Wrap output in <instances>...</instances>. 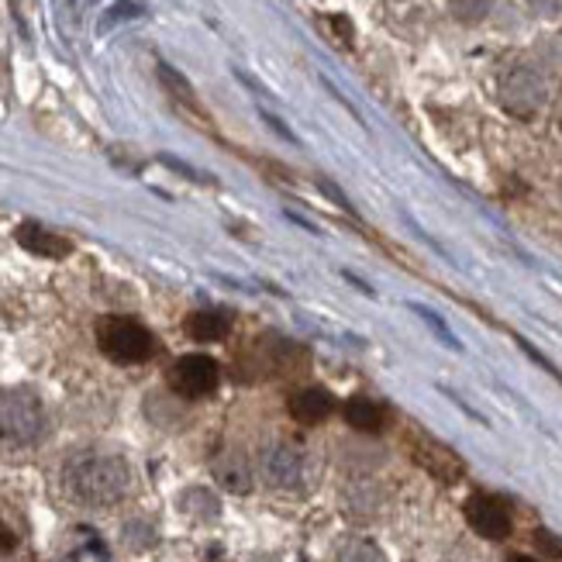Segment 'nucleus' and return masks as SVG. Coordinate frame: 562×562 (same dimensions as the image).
<instances>
[{
  "label": "nucleus",
  "mask_w": 562,
  "mask_h": 562,
  "mask_svg": "<svg viewBox=\"0 0 562 562\" xmlns=\"http://www.w3.org/2000/svg\"><path fill=\"white\" fill-rule=\"evenodd\" d=\"M467 521L476 535H483V539H507L510 535V507L501 501V497H491V494H476L470 497L467 504Z\"/></svg>",
  "instance_id": "7"
},
{
  "label": "nucleus",
  "mask_w": 562,
  "mask_h": 562,
  "mask_svg": "<svg viewBox=\"0 0 562 562\" xmlns=\"http://www.w3.org/2000/svg\"><path fill=\"white\" fill-rule=\"evenodd\" d=\"M346 422L356 428V431H366V435H373V431H383L386 422H390V414L383 404L376 401H366V397H352L346 404Z\"/></svg>",
  "instance_id": "11"
},
{
  "label": "nucleus",
  "mask_w": 562,
  "mask_h": 562,
  "mask_svg": "<svg viewBox=\"0 0 562 562\" xmlns=\"http://www.w3.org/2000/svg\"><path fill=\"white\" fill-rule=\"evenodd\" d=\"M214 476L222 480V486H225V491H232V494H249L252 491V470H249V462L241 459L238 452H228V456L217 459Z\"/></svg>",
  "instance_id": "12"
},
{
  "label": "nucleus",
  "mask_w": 562,
  "mask_h": 562,
  "mask_svg": "<svg viewBox=\"0 0 562 562\" xmlns=\"http://www.w3.org/2000/svg\"><path fill=\"white\" fill-rule=\"evenodd\" d=\"M232 322L222 311H198L187 317V335L193 341H222L228 335Z\"/></svg>",
  "instance_id": "13"
},
{
  "label": "nucleus",
  "mask_w": 562,
  "mask_h": 562,
  "mask_svg": "<svg viewBox=\"0 0 562 562\" xmlns=\"http://www.w3.org/2000/svg\"><path fill=\"white\" fill-rule=\"evenodd\" d=\"M66 494L83 507H111L128 494L132 470L128 462L114 452H77L63 467Z\"/></svg>",
  "instance_id": "1"
},
{
  "label": "nucleus",
  "mask_w": 562,
  "mask_h": 562,
  "mask_svg": "<svg viewBox=\"0 0 562 562\" xmlns=\"http://www.w3.org/2000/svg\"><path fill=\"white\" fill-rule=\"evenodd\" d=\"M501 101L510 114H535L546 104V80L531 66H510L501 77Z\"/></svg>",
  "instance_id": "4"
},
{
  "label": "nucleus",
  "mask_w": 562,
  "mask_h": 562,
  "mask_svg": "<svg viewBox=\"0 0 562 562\" xmlns=\"http://www.w3.org/2000/svg\"><path fill=\"white\" fill-rule=\"evenodd\" d=\"M14 238H18V246H21V249H29V252H35V256H45V259H63V256H69V249H72L63 235L48 232V228H42V225H35V222L18 225Z\"/></svg>",
  "instance_id": "9"
},
{
  "label": "nucleus",
  "mask_w": 562,
  "mask_h": 562,
  "mask_svg": "<svg viewBox=\"0 0 562 562\" xmlns=\"http://www.w3.org/2000/svg\"><path fill=\"white\" fill-rule=\"evenodd\" d=\"M411 452H414V459H418L422 470H428L431 476H438L442 483H456L462 476V459L452 449H446L442 442H435V438L414 435Z\"/></svg>",
  "instance_id": "8"
},
{
  "label": "nucleus",
  "mask_w": 562,
  "mask_h": 562,
  "mask_svg": "<svg viewBox=\"0 0 562 562\" xmlns=\"http://www.w3.org/2000/svg\"><path fill=\"white\" fill-rule=\"evenodd\" d=\"M507 562H535V559H531V555H510Z\"/></svg>",
  "instance_id": "18"
},
{
  "label": "nucleus",
  "mask_w": 562,
  "mask_h": 562,
  "mask_svg": "<svg viewBox=\"0 0 562 562\" xmlns=\"http://www.w3.org/2000/svg\"><path fill=\"white\" fill-rule=\"evenodd\" d=\"M338 562H386V559L380 555L376 546L362 542V539H349V542H341V549H338Z\"/></svg>",
  "instance_id": "14"
},
{
  "label": "nucleus",
  "mask_w": 562,
  "mask_h": 562,
  "mask_svg": "<svg viewBox=\"0 0 562 562\" xmlns=\"http://www.w3.org/2000/svg\"><path fill=\"white\" fill-rule=\"evenodd\" d=\"M491 4H494V0H449V11L459 21L476 24V21H483L486 14H491Z\"/></svg>",
  "instance_id": "15"
},
{
  "label": "nucleus",
  "mask_w": 562,
  "mask_h": 562,
  "mask_svg": "<svg viewBox=\"0 0 562 562\" xmlns=\"http://www.w3.org/2000/svg\"><path fill=\"white\" fill-rule=\"evenodd\" d=\"M159 77H162V83L173 90V97H180L183 104H190L193 108V101H198V97H193V90H190V83L180 77V72H173L169 66H159Z\"/></svg>",
  "instance_id": "16"
},
{
  "label": "nucleus",
  "mask_w": 562,
  "mask_h": 562,
  "mask_svg": "<svg viewBox=\"0 0 562 562\" xmlns=\"http://www.w3.org/2000/svg\"><path fill=\"white\" fill-rule=\"evenodd\" d=\"M217 380H222V370H217V362L211 356H183L169 370V386L187 401H201L214 394Z\"/></svg>",
  "instance_id": "5"
},
{
  "label": "nucleus",
  "mask_w": 562,
  "mask_h": 562,
  "mask_svg": "<svg viewBox=\"0 0 562 562\" xmlns=\"http://www.w3.org/2000/svg\"><path fill=\"white\" fill-rule=\"evenodd\" d=\"M259 470H262L266 483L277 486V491H293V486L304 483V456L290 442H273L262 449Z\"/></svg>",
  "instance_id": "6"
},
{
  "label": "nucleus",
  "mask_w": 562,
  "mask_h": 562,
  "mask_svg": "<svg viewBox=\"0 0 562 562\" xmlns=\"http://www.w3.org/2000/svg\"><path fill=\"white\" fill-rule=\"evenodd\" d=\"M331 411H335V401H331L328 390H322V386H304V390H297V394L290 397V414L301 425L325 422Z\"/></svg>",
  "instance_id": "10"
},
{
  "label": "nucleus",
  "mask_w": 562,
  "mask_h": 562,
  "mask_svg": "<svg viewBox=\"0 0 562 562\" xmlns=\"http://www.w3.org/2000/svg\"><path fill=\"white\" fill-rule=\"evenodd\" d=\"M531 8L542 11V14H555L562 8V0H531Z\"/></svg>",
  "instance_id": "17"
},
{
  "label": "nucleus",
  "mask_w": 562,
  "mask_h": 562,
  "mask_svg": "<svg viewBox=\"0 0 562 562\" xmlns=\"http://www.w3.org/2000/svg\"><path fill=\"white\" fill-rule=\"evenodd\" d=\"M45 435V407L29 386L0 390V446L29 449Z\"/></svg>",
  "instance_id": "2"
},
{
  "label": "nucleus",
  "mask_w": 562,
  "mask_h": 562,
  "mask_svg": "<svg viewBox=\"0 0 562 562\" xmlns=\"http://www.w3.org/2000/svg\"><path fill=\"white\" fill-rule=\"evenodd\" d=\"M97 346H101L108 359L121 366H135L156 356V335L142 322H135V317L111 314L97 322Z\"/></svg>",
  "instance_id": "3"
}]
</instances>
